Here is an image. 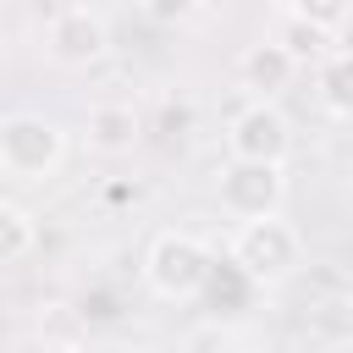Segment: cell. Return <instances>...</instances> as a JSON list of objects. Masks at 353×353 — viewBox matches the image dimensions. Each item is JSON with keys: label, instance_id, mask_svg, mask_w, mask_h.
<instances>
[{"label": "cell", "instance_id": "obj_1", "mask_svg": "<svg viewBox=\"0 0 353 353\" xmlns=\"http://www.w3.org/2000/svg\"><path fill=\"white\" fill-rule=\"evenodd\" d=\"M232 265L248 281H281V276H292L303 265V237L281 215L237 221V232H232Z\"/></svg>", "mask_w": 353, "mask_h": 353}, {"label": "cell", "instance_id": "obj_2", "mask_svg": "<svg viewBox=\"0 0 353 353\" xmlns=\"http://www.w3.org/2000/svg\"><path fill=\"white\" fill-rule=\"evenodd\" d=\"M61 160H66V132H61L50 116H28V110H22V116H6V121H0V171L39 182V176H50Z\"/></svg>", "mask_w": 353, "mask_h": 353}, {"label": "cell", "instance_id": "obj_3", "mask_svg": "<svg viewBox=\"0 0 353 353\" xmlns=\"http://www.w3.org/2000/svg\"><path fill=\"white\" fill-rule=\"evenodd\" d=\"M143 276L160 298H193L210 281V248L193 232H160L143 254Z\"/></svg>", "mask_w": 353, "mask_h": 353}, {"label": "cell", "instance_id": "obj_4", "mask_svg": "<svg viewBox=\"0 0 353 353\" xmlns=\"http://www.w3.org/2000/svg\"><path fill=\"white\" fill-rule=\"evenodd\" d=\"M226 143H232V160H259V165H281L292 154V127L287 116L270 105V99H254L232 116L226 127Z\"/></svg>", "mask_w": 353, "mask_h": 353}, {"label": "cell", "instance_id": "obj_5", "mask_svg": "<svg viewBox=\"0 0 353 353\" xmlns=\"http://www.w3.org/2000/svg\"><path fill=\"white\" fill-rule=\"evenodd\" d=\"M221 210L237 215V221H259V215H276L281 210V165H259V160H232L221 171Z\"/></svg>", "mask_w": 353, "mask_h": 353}, {"label": "cell", "instance_id": "obj_6", "mask_svg": "<svg viewBox=\"0 0 353 353\" xmlns=\"http://www.w3.org/2000/svg\"><path fill=\"white\" fill-rule=\"evenodd\" d=\"M105 44H110V33H105V22H99L88 6H66V11H55L50 28H44V50H50L61 66H88V61L105 55Z\"/></svg>", "mask_w": 353, "mask_h": 353}, {"label": "cell", "instance_id": "obj_7", "mask_svg": "<svg viewBox=\"0 0 353 353\" xmlns=\"http://www.w3.org/2000/svg\"><path fill=\"white\" fill-rule=\"evenodd\" d=\"M83 138H88V149H99V154H127V149L143 138V116H138L132 105H121V99H105V105L88 110Z\"/></svg>", "mask_w": 353, "mask_h": 353}, {"label": "cell", "instance_id": "obj_8", "mask_svg": "<svg viewBox=\"0 0 353 353\" xmlns=\"http://www.w3.org/2000/svg\"><path fill=\"white\" fill-rule=\"evenodd\" d=\"M237 72H243V83L254 88V94H276V88H287L292 83V55L270 39V44H248L243 50V61H237Z\"/></svg>", "mask_w": 353, "mask_h": 353}, {"label": "cell", "instance_id": "obj_9", "mask_svg": "<svg viewBox=\"0 0 353 353\" xmlns=\"http://www.w3.org/2000/svg\"><path fill=\"white\" fill-rule=\"evenodd\" d=\"M33 243H39L33 215H28V210H17V204H0V265L28 259V254H33Z\"/></svg>", "mask_w": 353, "mask_h": 353}, {"label": "cell", "instance_id": "obj_10", "mask_svg": "<svg viewBox=\"0 0 353 353\" xmlns=\"http://www.w3.org/2000/svg\"><path fill=\"white\" fill-rule=\"evenodd\" d=\"M292 17L320 28V33H336L347 22V0H292Z\"/></svg>", "mask_w": 353, "mask_h": 353}, {"label": "cell", "instance_id": "obj_11", "mask_svg": "<svg viewBox=\"0 0 353 353\" xmlns=\"http://www.w3.org/2000/svg\"><path fill=\"white\" fill-rule=\"evenodd\" d=\"M287 55H292V66H303V61H320V28H309V22H287L281 28V39H276Z\"/></svg>", "mask_w": 353, "mask_h": 353}, {"label": "cell", "instance_id": "obj_12", "mask_svg": "<svg viewBox=\"0 0 353 353\" xmlns=\"http://www.w3.org/2000/svg\"><path fill=\"white\" fill-rule=\"evenodd\" d=\"M138 6H143V17H154V22H165V28L199 17V0H138Z\"/></svg>", "mask_w": 353, "mask_h": 353}, {"label": "cell", "instance_id": "obj_13", "mask_svg": "<svg viewBox=\"0 0 353 353\" xmlns=\"http://www.w3.org/2000/svg\"><path fill=\"white\" fill-rule=\"evenodd\" d=\"M325 105L342 116V105H347V94H342V61H331V72H325Z\"/></svg>", "mask_w": 353, "mask_h": 353}, {"label": "cell", "instance_id": "obj_14", "mask_svg": "<svg viewBox=\"0 0 353 353\" xmlns=\"http://www.w3.org/2000/svg\"><path fill=\"white\" fill-rule=\"evenodd\" d=\"M204 353H248V347H243V342H210Z\"/></svg>", "mask_w": 353, "mask_h": 353}, {"label": "cell", "instance_id": "obj_15", "mask_svg": "<svg viewBox=\"0 0 353 353\" xmlns=\"http://www.w3.org/2000/svg\"><path fill=\"white\" fill-rule=\"evenodd\" d=\"M50 353H77V347H50Z\"/></svg>", "mask_w": 353, "mask_h": 353}, {"label": "cell", "instance_id": "obj_16", "mask_svg": "<svg viewBox=\"0 0 353 353\" xmlns=\"http://www.w3.org/2000/svg\"><path fill=\"white\" fill-rule=\"evenodd\" d=\"M314 353H336V347H314Z\"/></svg>", "mask_w": 353, "mask_h": 353}]
</instances>
